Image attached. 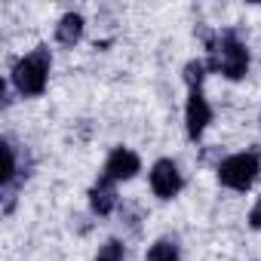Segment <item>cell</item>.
Here are the masks:
<instances>
[{"mask_svg":"<svg viewBox=\"0 0 261 261\" xmlns=\"http://www.w3.org/2000/svg\"><path fill=\"white\" fill-rule=\"evenodd\" d=\"M206 65H209V74H218L230 83H240L249 77V68H252L249 43L233 28H224L206 40Z\"/></svg>","mask_w":261,"mask_h":261,"instance_id":"1","label":"cell"},{"mask_svg":"<svg viewBox=\"0 0 261 261\" xmlns=\"http://www.w3.org/2000/svg\"><path fill=\"white\" fill-rule=\"evenodd\" d=\"M49 77H53V49L40 43L16 59V65L10 68V89L19 98H40L49 89Z\"/></svg>","mask_w":261,"mask_h":261,"instance_id":"2","label":"cell"},{"mask_svg":"<svg viewBox=\"0 0 261 261\" xmlns=\"http://www.w3.org/2000/svg\"><path fill=\"white\" fill-rule=\"evenodd\" d=\"M261 178V151H237L215 163V181L233 194H249Z\"/></svg>","mask_w":261,"mask_h":261,"instance_id":"3","label":"cell"},{"mask_svg":"<svg viewBox=\"0 0 261 261\" xmlns=\"http://www.w3.org/2000/svg\"><path fill=\"white\" fill-rule=\"evenodd\" d=\"M148 185H151V194L157 200L169 203V200H175L185 191V172H181V166L172 157H160L148 169Z\"/></svg>","mask_w":261,"mask_h":261,"instance_id":"4","label":"cell"},{"mask_svg":"<svg viewBox=\"0 0 261 261\" xmlns=\"http://www.w3.org/2000/svg\"><path fill=\"white\" fill-rule=\"evenodd\" d=\"M215 120V108L212 101L206 98L203 89H191L188 98H185V136L188 142H203V136L209 133V126Z\"/></svg>","mask_w":261,"mask_h":261,"instance_id":"5","label":"cell"},{"mask_svg":"<svg viewBox=\"0 0 261 261\" xmlns=\"http://www.w3.org/2000/svg\"><path fill=\"white\" fill-rule=\"evenodd\" d=\"M139 172H142V157H139V151L126 148V145L111 148L108 157H105V163H101V175L111 178V181H117V185L133 181Z\"/></svg>","mask_w":261,"mask_h":261,"instance_id":"6","label":"cell"},{"mask_svg":"<svg viewBox=\"0 0 261 261\" xmlns=\"http://www.w3.org/2000/svg\"><path fill=\"white\" fill-rule=\"evenodd\" d=\"M86 200H89L92 215L108 218V215H114L117 206H120V185L111 181V178H105V175L98 172V178H95V181L89 185V191H86Z\"/></svg>","mask_w":261,"mask_h":261,"instance_id":"7","label":"cell"},{"mask_svg":"<svg viewBox=\"0 0 261 261\" xmlns=\"http://www.w3.org/2000/svg\"><path fill=\"white\" fill-rule=\"evenodd\" d=\"M53 37H56V43H59L62 49H74V46H80L83 37H86V16L77 13V10H68L65 16H59Z\"/></svg>","mask_w":261,"mask_h":261,"instance_id":"8","label":"cell"},{"mask_svg":"<svg viewBox=\"0 0 261 261\" xmlns=\"http://www.w3.org/2000/svg\"><path fill=\"white\" fill-rule=\"evenodd\" d=\"M145 261H181V246L175 237H157L148 252H145Z\"/></svg>","mask_w":261,"mask_h":261,"instance_id":"9","label":"cell"},{"mask_svg":"<svg viewBox=\"0 0 261 261\" xmlns=\"http://www.w3.org/2000/svg\"><path fill=\"white\" fill-rule=\"evenodd\" d=\"M206 77H209V65H206V59H188L185 65H181V83H185V89L191 92V89H203V83H206Z\"/></svg>","mask_w":261,"mask_h":261,"instance_id":"10","label":"cell"},{"mask_svg":"<svg viewBox=\"0 0 261 261\" xmlns=\"http://www.w3.org/2000/svg\"><path fill=\"white\" fill-rule=\"evenodd\" d=\"M92 261H126V243L120 237H111L105 240L98 249H95V258Z\"/></svg>","mask_w":261,"mask_h":261,"instance_id":"11","label":"cell"},{"mask_svg":"<svg viewBox=\"0 0 261 261\" xmlns=\"http://www.w3.org/2000/svg\"><path fill=\"white\" fill-rule=\"evenodd\" d=\"M246 221H249V227H252V230H261V194L255 197V203H252V209H249V218H246Z\"/></svg>","mask_w":261,"mask_h":261,"instance_id":"12","label":"cell"},{"mask_svg":"<svg viewBox=\"0 0 261 261\" xmlns=\"http://www.w3.org/2000/svg\"><path fill=\"white\" fill-rule=\"evenodd\" d=\"M258 123H261V117H258Z\"/></svg>","mask_w":261,"mask_h":261,"instance_id":"13","label":"cell"}]
</instances>
